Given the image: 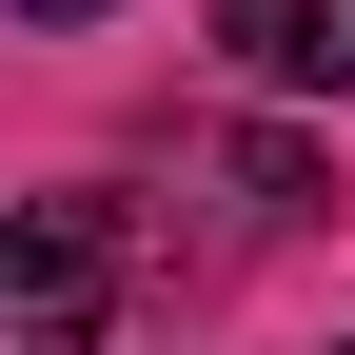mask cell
<instances>
[{
    "mask_svg": "<svg viewBox=\"0 0 355 355\" xmlns=\"http://www.w3.org/2000/svg\"><path fill=\"white\" fill-rule=\"evenodd\" d=\"M99 316H119V217L20 198L0 217V355H99Z\"/></svg>",
    "mask_w": 355,
    "mask_h": 355,
    "instance_id": "1",
    "label": "cell"
},
{
    "mask_svg": "<svg viewBox=\"0 0 355 355\" xmlns=\"http://www.w3.org/2000/svg\"><path fill=\"white\" fill-rule=\"evenodd\" d=\"M217 60L277 99H355V0H217Z\"/></svg>",
    "mask_w": 355,
    "mask_h": 355,
    "instance_id": "2",
    "label": "cell"
},
{
    "mask_svg": "<svg viewBox=\"0 0 355 355\" xmlns=\"http://www.w3.org/2000/svg\"><path fill=\"white\" fill-rule=\"evenodd\" d=\"M20 20H99V0H20Z\"/></svg>",
    "mask_w": 355,
    "mask_h": 355,
    "instance_id": "3",
    "label": "cell"
}]
</instances>
